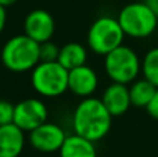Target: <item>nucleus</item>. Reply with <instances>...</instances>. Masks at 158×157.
Wrapping results in <instances>:
<instances>
[{"instance_id":"obj_1","label":"nucleus","mask_w":158,"mask_h":157,"mask_svg":"<svg viewBox=\"0 0 158 157\" xmlns=\"http://www.w3.org/2000/svg\"><path fill=\"white\" fill-rule=\"evenodd\" d=\"M112 124V116L101 99L85 97L77 106L72 117L74 132L89 141L97 142L108 135Z\"/></svg>"},{"instance_id":"obj_2","label":"nucleus","mask_w":158,"mask_h":157,"mask_svg":"<svg viewBox=\"0 0 158 157\" xmlns=\"http://www.w3.org/2000/svg\"><path fill=\"white\" fill-rule=\"evenodd\" d=\"M2 63L13 72L32 71L40 63V43L28 35H15L2 49Z\"/></svg>"},{"instance_id":"obj_3","label":"nucleus","mask_w":158,"mask_h":157,"mask_svg":"<svg viewBox=\"0 0 158 157\" xmlns=\"http://www.w3.org/2000/svg\"><path fill=\"white\" fill-rule=\"evenodd\" d=\"M118 21L125 35L135 39L148 38L158 27V15L146 2L126 4L118 14Z\"/></svg>"},{"instance_id":"obj_4","label":"nucleus","mask_w":158,"mask_h":157,"mask_svg":"<svg viewBox=\"0 0 158 157\" xmlns=\"http://www.w3.org/2000/svg\"><path fill=\"white\" fill-rule=\"evenodd\" d=\"M69 71L58 61H40L31 72V83L43 97H58L68 91Z\"/></svg>"},{"instance_id":"obj_5","label":"nucleus","mask_w":158,"mask_h":157,"mask_svg":"<svg viewBox=\"0 0 158 157\" xmlns=\"http://www.w3.org/2000/svg\"><path fill=\"white\" fill-rule=\"evenodd\" d=\"M104 68L112 82L128 85L142 72V61L133 49L121 45L104 56Z\"/></svg>"},{"instance_id":"obj_6","label":"nucleus","mask_w":158,"mask_h":157,"mask_svg":"<svg viewBox=\"0 0 158 157\" xmlns=\"http://www.w3.org/2000/svg\"><path fill=\"white\" fill-rule=\"evenodd\" d=\"M125 36L118 18L104 15L90 25L87 32V46L96 54L106 56L121 46Z\"/></svg>"},{"instance_id":"obj_7","label":"nucleus","mask_w":158,"mask_h":157,"mask_svg":"<svg viewBox=\"0 0 158 157\" xmlns=\"http://www.w3.org/2000/svg\"><path fill=\"white\" fill-rule=\"evenodd\" d=\"M47 121V107L40 99L29 97L15 104L14 124L22 131L31 132Z\"/></svg>"},{"instance_id":"obj_8","label":"nucleus","mask_w":158,"mask_h":157,"mask_svg":"<svg viewBox=\"0 0 158 157\" xmlns=\"http://www.w3.org/2000/svg\"><path fill=\"white\" fill-rule=\"evenodd\" d=\"M67 135L57 124L44 122L29 132V143L33 149L43 153L60 152Z\"/></svg>"},{"instance_id":"obj_9","label":"nucleus","mask_w":158,"mask_h":157,"mask_svg":"<svg viewBox=\"0 0 158 157\" xmlns=\"http://www.w3.org/2000/svg\"><path fill=\"white\" fill-rule=\"evenodd\" d=\"M56 31V22L53 15L46 10H33L25 17L24 33L38 43H43L52 39Z\"/></svg>"},{"instance_id":"obj_10","label":"nucleus","mask_w":158,"mask_h":157,"mask_svg":"<svg viewBox=\"0 0 158 157\" xmlns=\"http://www.w3.org/2000/svg\"><path fill=\"white\" fill-rule=\"evenodd\" d=\"M98 86V77L93 68L83 64L81 67L69 70L68 74V91L75 96L90 97Z\"/></svg>"},{"instance_id":"obj_11","label":"nucleus","mask_w":158,"mask_h":157,"mask_svg":"<svg viewBox=\"0 0 158 157\" xmlns=\"http://www.w3.org/2000/svg\"><path fill=\"white\" fill-rule=\"evenodd\" d=\"M101 102L104 103V106L111 113L112 117L123 116L132 106L129 88L125 83L112 82L111 85L104 89Z\"/></svg>"},{"instance_id":"obj_12","label":"nucleus","mask_w":158,"mask_h":157,"mask_svg":"<svg viewBox=\"0 0 158 157\" xmlns=\"http://www.w3.org/2000/svg\"><path fill=\"white\" fill-rule=\"evenodd\" d=\"M24 132L14 122L0 127V157H19L25 146Z\"/></svg>"},{"instance_id":"obj_13","label":"nucleus","mask_w":158,"mask_h":157,"mask_svg":"<svg viewBox=\"0 0 158 157\" xmlns=\"http://www.w3.org/2000/svg\"><path fill=\"white\" fill-rule=\"evenodd\" d=\"M58 153L60 157H97L94 142L75 132L74 135H67Z\"/></svg>"},{"instance_id":"obj_14","label":"nucleus","mask_w":158,"mask_h":157,"mask_svg":"<svg viewBox=\"0 0 158 157\" xmlns=\"http://www.w3.org/2000/svg\"><path fill=\"white\" fill-rule=\"evenodd\" d=\"M87 60V50L82 43L78 42H69L64 45L60 49V56H58V63L67 70H72L86 64Z\"/></svg>"},{"instance_id":"obj_15","label":"nucleus","mask_w":158,"mask_h":157,"mask_svg":"<svg viewBox=\"0 0 158 157\" xmlns=\"http://www.w3.org/2000/svg\"><path fill=\"white\" fill-rule=\"evenodd\" d=\"M156 91H157V86L153 85V83H151L150 81H147L146 78L133 81L131 88H129L132 106H136V107H147L148 103L153 99V96L156 95Z\"/></svg>"},{"instance_id":"obj_16","label":"nucleus","mask_w":158,"mask_h":157,"mask_svg":"<svg viewBox=\"0 0 158 157\" xmlns=\"http://www.w3.org/2000/svg\"><path fill=\"white\" fill-rule=\"evenodd\" d=\"M142 74L143 78L158 88V47H153L144 54L142 60Z\"/></svg>"},{"instance_id":"obj_17","label":"nucleus","mask_w":158,"mask_h":157,"mask_svg":"<svg viewBox=\"0 0 158 157\" xmlns=\"http://www.w3.org/2000/svg\"><path fill=\"white\" fill-rule=\"evenodd\" d=\"M60 49L52 40L40 43V61H57L60 56Z\"/></svg>"},{"instance_id":"obj_18","label":"nucleus","mask_w":158,"mask_h":157,"mask_svg":"<svg viewBox=\"0 0 158 157\" xmlns=\"http://www.w3.org/2000/svg\"><path fill=\"white\" fill-rule=\"evenodd\" d=\"M14 104L7 100H0V127L14 122Z\"/></svg>"},{"instance_id":"obj_19","label":"nucleus","mask_w":158,"mask_h":157,"mask_svg":"<svg viewBox=\"0 0 158 157\" xmlns=\"http://www.w3.org/2000/svg\"><path fill=\"white\" fill-rule=\"evenodd\" d=\"M146 110H147V113L150 114L153 118L158 120V88L156 91V95H154L153 99H151V102L148 103V106L146 107Z\"/></svg>"},{"instance_id":"obj_20","label":"nucleus","mask_w":158,"mask_h":157,"mask_svg":"<svg viewBox=\"0 0 158 157\" xmlns=\"http://www.w3.org/2000/svg\"><path fill=\"white\" fill-rule=\"evenodd\" d=\"M6 22H7V13H6V7L0 4V33L4 31Z\"/></svg>"},{"instance_id":"obj_21","label":"nucleus","mask_w":158,"mask_h":157,"mask_svg":"<svg viewBox=\"0 0 158 157\" xmlns=\"http://www.w3.org/2000/svg\"><path fill=\"white\" fill-rule=\"evenodd\" d=\"M146 3L156 11V14L158 15V0H146Z\"/></svg>"},{"instance_id":"obj_22","label":"nucleus","mask_w":158,"mask_h":157,"mask_svg":"<svg viewBox=\"0 0 158 157\" xmlns=\"http://www.w3.org/2000/svg\"><path fill=\"white\" fill-rule=\"evenodd\" d=\"M18 0H0V4L4 6V7H10V6L15 4Z\"/></svg>"}]
</instances>
